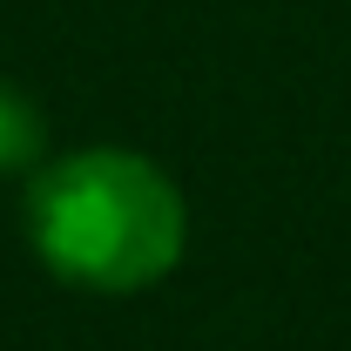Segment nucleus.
<instances>
[{
  "label": "nucleus",
  "mask_w": 351,
  "mask_h": 351,
  "mask_svg": "<svg viewBox=\"0 0 351 351\" xmlns=\"http://www.w3.org/2000/svg\"><path fill=\"white\" fill-rule=\"evenodd\" d=\"M21 223L34 257L61 284L101 298H135L162 284L189 250V203L176 176L122 142L47 156L27 176Z\"/></svg>",
  "instance_id": "obj_1"
},
{
  "label": "nucleus",
  "mask_w": 351,
  "mask_h": 351,
  "mask_svg": "<svg viewBox=\"0 0 351 351\" xmlns=\"http://www.w3.org/2000/svg\"><path fill=\"white\" fill-rule=\"evenodd\" d=\"M47 115L34 108V95L0 75V176H34L47 162Z\"/></svg>",
  "instance_id": "obj_2"
}]
</instances>
